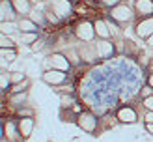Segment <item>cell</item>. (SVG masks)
<instances>
[{
  "label": "cell",
  "mask_w": 153,
  "mask_h": 142,
  "mask_svg": "<svg viewBox=\"0 0 153 142\" xmlns=\"http://www.w3.org/2000/svg\"><path fill=\"white\" fill-rule=\"evenodd\" d=\"M51 7H52V13H54L58 19L67 17V15H69V11H71L69 0H52V2H51Z\"/></svg>",
  "instance_id": "1"
},
{
  "label": "cell",
  "mask_w": 153,
  "mask_h": 142,
  "mask_svg": "<svg viewBox=\"0 0 153 142\" xmlns=\"http://www.w3.org/2000/svg\"><path fill=\"white\" fill-rule=\"evenodd\" d=\"M47 65H52V69H60V71H67L69 69V60H67V56L64 54H52L51 58H47V62H45Z\"/></svg>",
  "instance_id": "2"
},
{
  "label": "cell",
  "mask_w": 153,
  "mask_h": 142,
  "mask_svg": "<svg viewBox=\"0 0 153 142\" xmlns=\"http://www.w3.org/2000/svg\"><path fill=\"white\" fill-rule=\"evenodd\" d=\"M76 123H79V127H82L84 131L94 133V131H95V125H97V120L91 116L90 112H80V114H79V120H76Z\"/></svg>",
  "instance_id": "3"
},
{
  "label": "cell",
  "mask_w": 153,
  "mask_h": 142,
  "mask_svg": "<svg viewBox=\"0 0 153 142\" xmlns=\"http://www.w3.org/2000/svg\"><path fill=\"white\" fill-rule=\"evenodd\" d=\"M110 15H112L114 21H120V22H125V21L133 19V11H131V7H127V6H114Z\"/></svg>",
  "instance_id": "4"
},
{
  "label": "cell",
  "mask_w": 153,
  "mask_h": 142,
  "mask_svg": "<svg viewBox=\"0 0 153 142\" xmlns=\"http://www.w3.org/2000/svg\"><path fill=\"white\" fill-rule=\"evenodd\" d=\"M43 80L47 84H62L65 82V73L60 69H47L43 73Z\"/></svg>",
  "instance_id": "5"
},
{
  "label": "cell",
  "mask_w": 153,
  "mask_h": 142,
  "mask_svg": "<svg viewBox=\"0 0 153 142\" xmlns=\"http://www.w3.org/2000/svg\"><path fill=\"white\" fill-rule=\"evenodd\" d=\"M76 36H79L80 39H84V41H90L91 37L95 36L94 25H90V22H82V25H79L76 26Z\"/></svg>",
  "instance_id": "6"
},
{
  "label": "cell",
  "mask_w": 153,
  "mask_h": 142,
  "mask_svg": "<svg viewBox=\"0 0 153 142\" xmlns=\"http://www.w3.org/2000/svg\"><path fill=\"white\" fill-rule=\"evenodd\" d=\"M17 127H19L21 137H22V138H28V137H30V133H32V129H34V118H30V116L21 118Z\"/></svg>",
  "instance_id": "7"
},
{
  "label": "cell",
  "mask_w": 153,
  "mask_h": 142,
  "mask_svg": "<svg viewBox=\"0 0 153 142\" xmlns=\"http://www.w3.org/2000/svg\"><path fill=\"white\" fill-rule=\"evenodd\" d=\"M79 54H80V60H86V62H94V60H97V56H99L95 45H82Z\"/></svg>",
  "instance_id": "8"
},
{
  "label": "cell",
  "mask_w": 153,
  "mask_h": 142,
  "mask_svg": "<svg viewBox=\"0 0 153 142\" xmlns=\"http://www.w3.org/2000/svg\"><path fill=\"white\" fill-rule=\"evenodd\" d=\"M95 49H97L99 58H108V56H112V52H114V45L108 39H103V41H97Z\"/></svg>",
  "instance_id": "9"
},
{
  "label": "cell",
  "mask_w": 153,
  "mask_h": 142,
  "mask_svg": "<svg viewBox=\"0 0 153 142\" xmlns=\"http://www.w3.org/2000/svg\"><path fill=\"white\" fill-rule=\"evenodd\" d=\"M0 19L2 22H7V21H13L15 19V11H13V4H10L7 0H2V4H0Z\"/></svg>",
  "instance_id": "10"
},
{
  "label": "cell",
  "mask_w": 153,
  "mask_h": 142,
  "mask_svg": "<svg viewBox=\"0 0 153 142\" xmlns=\"http://www.w3.org/2000/svg\"><path fill=\"white\" fill-rule=\"evenodd\" d=\"M118 120L123 123H134L136 122V112L131 107H123L118 110Z\"/></svg>",
  "instance_id": "11"
},
{
  "label": "cell",
  "mask_w": 153,
  "mask_h": 142,
  "mask_svg": "<svg viewBox=\"0 0 153 142\" xmlns=\"http://www.w3.org/2000/svg\"><path fill=\"white\" fill-rule=\"evenodd\" d=\"M136 34H138L140 37H149L153 34V17L138 22V26H136Z\"/></svg>",
  "instance_id": "12"
},
{
  "label": "cell",
  "mask_w": 153,
  "mask_h": 142,
  "mask_svg": "<svg viewBox=\"0 0 153 142\" xmlns=\"http://www.w3.org/2000/svg\"><path fill=\"white\" fill-rule=\"evenodd\" d=\"M94 28H95V34L101 37V39H108V37L112 36L110 28H108V25H106L105 21H97V22H94Z\"/></svg>",
  "instance_id": "13"
},
{
  "label": "cell",
  "mask_w": 153,
  "mask_h": 142,
  "mask_svg": "<svg viewBox=\"0 0 153 142\" xmlns=\"http://www.w3.org/2000/svg\"><path fill=\"white\" fill-rule=\"evenodd\" d=\"M134 7L140 15H151L153 13V2L151 0H136Z\"/></svg>",
  "instance_id": "14"
},
{
  "label": "cell",
  "mask_w": 153,
  "mask_h": 142,
  "mask_svg": "<svg viewBox=\"0 0 153 142\" xmlns=\"http://www.w3.org/2000/svg\"><path fill=\"white\" fill-rule=\"evenodd\" d=\"M4 133L7 135V138L10 140H17L19 137H21V133H19V127H15V123L13 122H7L6 125H4Z\"/></svg>",
  "instance_id": "15"
},
{
  "label": "cell",
  "mask_w": 153,
  "mask_h": 142,
  "mask_svg": "<svg viewBox=\"0 0 153 142\" xmlns=\"http://www.w3.org/2000/svg\"><path fill=\"white\" fill-rule=\"evenodd\" d=\"M11 4L17 13H30V0H11Z\"/></svg>",
  "instance_id": "16"
},
{
  "label": "cell",
  "mask_w": 153,
  "mask_h": 142,
  "mask_svg": "<svg viewBox=\"0 0 153 142\" xmlns=\"http://www.w3.org/2000/svg\"><path fill=\"white\" fill-rule=\"evenodd\" d=\"M17 25H19V30H21V32H36V30H37L36 22H34L32 19H21Z\"/></svg>",
  "instance_id": "17"
},
{
  "label": "cell",
  "mask_w": 153,
  "mask_h": 142,
  "mask_svg": "<svg viewBox=\"0 0 153 142\" xmlns=\"http://www.w3.org/2000/svg\"><path fill=\"white\" fill-rule=\"evenodd\" d=\"M0 54H2V65L11 64L13 60H15V56H17L13 49H4V47H2V51H0Z\"/></svg>",
  "instance_id": "18"
},
{
  "label": "cell",
  "mask_w": 153,
  "mask_h": 142,
  "mask_svg": "<svg viewBox=\"0 0 153 142\" xmlns=\"http://www.w3.org/2000/svg\"><path fill=\"white\" fill-rule=\"evenodd\" d=\"M17 28H19V25H13L11 21L2 22V26H0V30H2L4 36H11V34H15V32H17Z\"/></svg>",
  "instance_id": "19"
},
{
  "label": "cell",
  "mask_w": 153,
  "mask_h": 142,
  "mask_svg": "<svg viewBox=\"0 0 153 142\" xmlns=\"http://www.w3.org/2000/svg\"><path fill=\"white\" fill-rule=\"evenodd\" d=\"M34 41H37V36L34 32H22L21 34V43L28 45V43H34Z\"/></svg>",
  "instance_id": "20"
},
{
  "label": "cell",
  "mask_w": 153,
  "mask_h": 142,
  "mask_svg": "<svg viewBox=\"0 0 153 142\" xmlns=\"http://www.w3.org/2000/svg\"><path fill=\"white\" fill-rule=\"evenodd\" d=\"M10 82H11V73H2L0 75V86H2V90H7Z\"/></svg>",
  "instance_id": "21"
},
{
  "label": "cell",
  "mask_w": 153,
  "mask_h": 142,
  "mask_svg": "<svg viewBox=\"0 0 153 142\" xmlns=\"http://www.w3.org/2000/svg\"><path fill=\"white\" fill-rule=\"evenodd\" d=\"M0 45H2L4 49H13V47H15V43H13L7 36H4V34H2V37H0Z\"/></svg>",
  "instance_id": "22"
},
{
  "label": "cell",
  "mask_w": 153,
  "mask_h": 142,
  "mask_svg": "<svg viewBox=\"0 0 153 142\" xmlns=\"http://www.w3.org/2000/svg\"><path fill=\"white\" fill-rule=\"evenodd\" d=\"M25 99H26V92H17V95L11 97V103L13 105H19V103H22Z\"/></svg>",
  "instance_id": "23"
},
{
  "label": "cell",
  "mask_w": 153,
  "mask_h": 142,
  "mask_svg": "<svg viewBox=\"0 0 153 142\" xmlns=\"http://www.w3.org/2000/svg\"><path fill=\"white\" fill-rule=\"evenodd\" d=\"M22 79H25V73H22V71H15V73H11V82H15V84H19Z\"/></svg>",
  "instance_id": "24"
},
{
  "label": "cell",
  "mask_w": 153,
  "mask_h": 142,
  "mask_svg": "<svg viewBox=\"0 0 153 142\" xmlns=\"http://www.w3.org/2000/svg\"><path fill=\"white\" fill-rule=\"evenodd\" d=\"M144 107H146L148 110H153V95H149V97L144 99Z\"/></svg>",
  "instance_id": "25"
},
{
  "label": "cell",
  "mask_w": 153,
  "mask_h": 142,
  "mask_svg": "<svg viewBox=\"0 0 153 142\" xmlns=\"http://www.w3.org/2000/svg\"><path fill=\"white\" fill-rule=\"evenodd\" d=\"M43 49V43L41 41H34L32 43V51H41Z\"/></svg>",
  "instance_id": "26"
},
{
  "label": "cell",
  "mask_w": 153,
  "mask_h": 142,
  "mask_svg": "<svg viewBox=\"0 0 153 142\" xmlns=\"http://www.w3.org/2000/svg\"><path fill=\"white\" fill-rule=\"evenodd\" d=\"M32 21H37V22H41V21H43L41 13H37V11H32Z\"/></svg>",
  "instance_id": "27"
},
{
  "label": "cell",
  "mask_w": 153,
  "mask_h": 142,
  "mask_svg": "<svg viewBox=\"0 0 153 142\" xmlns=\"http://www.w3.org/2000/svg\"><path fill=\"white\" fill-rule=\"evenodd\" d=\"M103 4H106V6H118L120 0H103Z\"/></svg>",
  "instance_id": "28"
},
{
  "label": "cell",
  "mask_w": 153,
  "mask_h": 142,
  "mask_svg": "<svg viewBox=\"0 0 153 142\" xmlns=\"http://www.w3.org/2000/svg\"><path fill=\"white\" fill-rule=\"evenodd\" d=\"M151 86H146V88H142V95H146V97H149V94H151Z\"/></svg>",
  "instance_id": "29"
},
{
  "label": "cell",
  "mask_w": 153,
  "mask_h": 142,
  "mask_svg": "<svg viewBox=\"0 0 153 142\" xmlns=\"http://www.w3.org/2000/svg\"><path fill=\"white\" fill-rule=\"evenodd\" d=\"M67 56H69V58H71V62H79V60H80L79 56H76V54H75V52H67Z\"/></svg>",
  "instance_id": "30"
},
{
  "label": "cell",
  "mask_w": 153,
  "mask_h": 142,
  "mask_svg": "<svg viewBox=\"0 0 153 142\" xmlns=\"http://www.w3.org/2000/svg\"><path fill=\"white\" fill-rule=\"evenodd\" d=\"M146 122L148 123H153V110H149L148 114H146Z\"/></svg>",
  "instance_id": "31"
},
{
  "label": "cell",
  "mask_w": 153,
  "mask_h": 142,
  "mask_svg": "<svg viewBox=\"0 0 153 142\" xmlns=\"http://www.w3.org/2000/svg\"><path fill=\"white\" fill-rule=\"evenodd\" d=\"M148 131H149V133L153 135V123H148Z\"/></svg>",
  "instance_id": "32"
},
{
  "label": "cell",
  "mask_w": 153,
  "mask_h": 142,
  "mask_svg": "<svg viewBox=\"0 0 153 142\" xmlns=\"http://www.w3.org/2000/svg\"><path fill=\"white\" fill-rule=\"evenodd\" d=\"M148 43H149V45H153V34H151V36L148 37Z\"/></svg>",
  "instance_id": "33"
},
{
  "label": "cell",
  "mask_w": 153,
  "mask_h": 142,
  "mask_svg": "<svg viewBox=\"0 0 153 142\" xmlns=\"http://www.w3.org/2000/svg\"><path fill=\"white\" fill-rule=\"evenodd\" d=\"M149 86L153 88V75H151V77H149Z\"/></svg>",
  "instance_id": "34"
}]
</instances>
